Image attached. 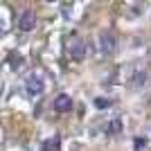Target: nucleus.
Wrapping results in <instances>:
<instances>
[{
    "mask_svg": "<svg viewBox=\"0 0 151 151\" xmlns=\"http://www.w3.org/2000/svg\"><path fill=\"white\" fill-rule=\"evenodd\" d=\"M115 50H117V34L113 29H104L99 34V52L106 54V57H111Z\"/></svg>",
    "mask_w": 151,
    "mask_h": 151,
    "instance_id": "1",
    "label": "nucleus"
},
{
    "mask_svg": "<svg viewBox=\"0 0 151 151\" xmlns=\"http://www.w3.org/2000/svg\"><path fill=\"white\" fill-rule=\"evenodd\" d=\"M36 27V12L34 9H25L18 18V29L20 32H32Z\"/></svg>",
    "mask_w": 151,
    "mask_h": 151,
    "instance_id": "2",
    "label": "nucleus"
},
{
    "mask_svg": "<svg viewBox=\"0 0 151 151\" xmlns=\"http://www.w3.org/2000/svg\"><path fill=\"white\" fill-rule=\"evenodd\" d=\"M52 106H54V111H57V113H70L75 104H72V97H70V95L61 93V95H57V97H54Z\"/></svg>",
    "mask_w": 151,
    "mask_h": 151,
    "instance_id": "3",
    "label": "nucleus"
},
{
    "mask_svg": "<svg viewBox=\"0 0 151 151\" xmlns=\"http://www.w3.org/2000/svg\"><path fill=\"white\" fill-rule=\"evenodd\" d=\"M68 52H70V57H72V61H83L86 59V52H88V47H86V43L83 41H72L70 43V47H68Z\"/></svg>",
    "mask_w": 151,
    "mask_h": 151,
    "instance_id": "4",
    "label": "nucleus"
},
{
    "mask_svg": "<svg viewBox=\"0 0 151 151\" xmlns=\"http://www.w3.org/2000/svg\"><path fill=\"white\" fill-rule=\"evenodd\" d=\"M43 88H45V83L41 81L38 77H27V79H25V90L29 95H41Z\"/></svg>",
    "mask_w": 151,
    "mask_h": 151,
    "instance_id": "5",
    "label": "nucleus"
},
{
    "mask_svg": "<svg viewBox=\"0 0 151 151\" xmlns=\"http://www.w3.org/2000/svg\"><path fill=\"white\" fill-rule=\"evenodd\" d=\"M43 151H61V138H59V135H52L50 140H45Z\"/></svg>",
    "mask_w": 151,
    "mask_h": 151,
    "instance_id": "6",
    "label": "nucleus"
},
{
    "mask_svg": "<svg viewBox=\"0 0 151 151\" xmlns=\"http://www.w3.org/2000/svg\"><path fill=\"white\" fill-rule=\"evenodd\" d=\"M106 133H108V135H120V133H122V120H120V117H113V120L108 122Z\"/></svg>",
    "mask_w": 151,
    "mask_h": 151,
    "instance_id": "7",
    "label": "nucleus"
},
{
    "mask_svg": "<svg viewBox=\"0 0 151 151\" xmlns=\"http://www.w3.org/2000/svg\"><path fill=\"white\" fill-rule=\"evenodd\" d=\"M95 106H97V108H108V106H111V99H106V97H97V99H95Z\"/></svg>",
    "mask_w": 151,
    "mask_h": 151,
    "instance_id": "8",
    "label": "nucleus"
},
{
    "mask_svg": "<svg viewBox=\"0 0 151 151\" xmlns=\"http://www.w3.org/2000/svg\"><path fill=\"white\" fill-rule=\"evenodd\" d=\"M145 79H147V72H140V75H135V86H145Z\"/></svg>",
    "mask_w": 151,
    "mask_h": 151,
    "instance_id": "9",
    "label": "nucleus"
},
{
    "mask_svg": "<svg viewBox=\"0 0 151 151\" xmlns=\"http://www.w3.org/2000/svg\"><path fill=\"white\" fill-rule=\"evenodd\" d=\"M0 32H2V23H0Z\"/></svg>",
    "mask_w": 151,
    "mask_h": 151,
    "instance_id": "10",
    "label": "nucleus"
}]
</instances>
